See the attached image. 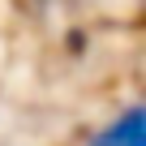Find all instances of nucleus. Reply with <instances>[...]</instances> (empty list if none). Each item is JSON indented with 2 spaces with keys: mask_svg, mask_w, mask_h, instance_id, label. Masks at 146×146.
<instances>
[{
  "mask_svg": "<svg viewBox=\"0 0 146 146\" xmlns=\"http://www.w3.org/2000/svg\"><path fill=\"white\" fill-rule=\"evenodd\" d=\"M86 146H146V112L137 103L125 108L112 125H103L99 133H90Z\"/></svg>",
  "mask_w": 146,
  "mask_h": 146,
  "instance_id": "1",
  "label": "nucleus"
}]
</instances>
